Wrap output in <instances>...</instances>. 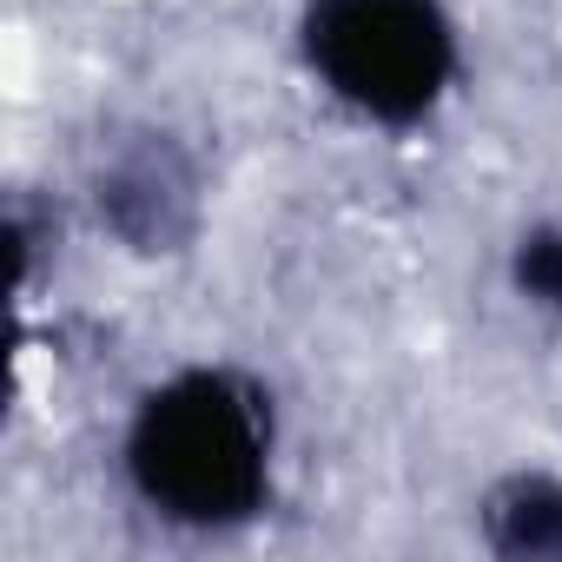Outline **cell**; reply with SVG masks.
Here are the masks:
<instances>
[{"label":"cell","mask_w":562,"mask_h":562,"mask_svg":"<svg viewBox=\"0 0 562 562\" xmlns=\"http://www.w3.org/2000/svg\"><path fill=\"white\" fill-rule=\"evenodd\" d=\"M120 476L146 516L225 536L278 490V404L245 364H179L153 378L120 430Z\"/></svg>","instance_id":"obj_1"},{"label":"cell","mask_w":562,"mask_h":562,"mask_svg":"<svg viewBox=\"0 0 562 562\" xmlns=\"http://www.w3.org/2000/svg\"><path fill=\"white\" fill-rule=\"evenodd\" d=\"M299 60L351 120L417 133L457 93L463 34L443 0H305Z\"/></svg>","instance_id":"obj_2"},{"label":"cell","mask_w":562,"mask_h":562,"mask_svg":"<svg viewBox=\"0 0 562 562\" xmlns=\"http://www.w3.org/2000/svg\"><path fill=\"white\" fill-rule=\"evenodd\" d=\"M93 212L113 245L133 258H172L199 238L205 218V172L192 146L166 126H133L100 146L93 159Z\"/></svg>","instance_id":"obj_3"},{"label":"cell","mask_w":562,"mask_h":562,"mask_svg":"<svg viewBox=\"0 0 562 562\" xmlns=\"http://www.w3.org/2000/svg\"><path fill=\"white\" fill-rule=\"evenodd\" d=\"M476 542L503 562H562V476L509 470L476 496Z\"/></svg>","instance_id":"obj_4"},{"label":"cell","mask_w":562,"mask_h":562,"mask_svg":"<svg viewBox=\"0 0 562 562\" xmlns=\"http://www.w3.org/2000/svg\"><path fill=\"white\" fill-rule=\"evenodd\" d=\"M509 292L529 312L562 318V225L555 218H536V225L516 232V245H509Z\"/></svg>","instance_id":"obj_5"}]
</instances>
